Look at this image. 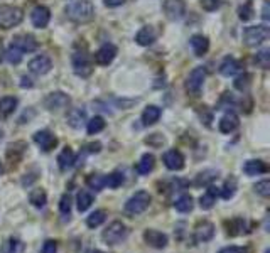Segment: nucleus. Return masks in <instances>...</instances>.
Here are the masks:
<instances>
[{
    "label": "nucleus",
    "instance_id": "nucleus-42",
    "mask_svg": "<svg viewBox=\"0 0 270 253\" xmlns=\"http://www.w3.org/2000/svg\"><path fill=\"white\" fill-rule=\"evenodd\" d=\"M238 17L243 20V22L250 20V19L253 17V7H252L250 2L243 4V5H241V7L238 9Z\"/></svg>",
    "mask_w": 270,
    "mask_h": 253
},
{
    "label": "nucleus",
    "instance_id": "nucleus-39",
    "mask_svg": "<svg viewBox=\"0 0 270 253\" xmlns=\"http://www.w3.org/2000/svg\"><path fill=\"white\" fill-rule=\"evenodd\" d=\"M255 63L260 66L262 69H268V66H270V49H262V51H258L257 56H255Z\"/></svg>",
    "mask_w": 270,
    "mask_h": 253
},
{
    "label": "nucleus",
    "instance_id": "nucleus-29",
    "mask_svg": "<svg viewBox=\"0 0 270 253\" xmlns=\"http://www.w3.org/2000/svg\"><path fill=\"white\" fill-rule=\"evenodd\" d=\"M174 208L179 213H191L192 208H194V199H192L191 194H183L179 196L174 203Z\"/></svg>",
    "mask_w": 270,
    "mask_h": 253
},
{
    "label": "nucleus",
    "instance_id": "nucleus-46",
    "mask_svg": "<svg viewBox=\"0 0 270 253\" xmlns=\"http://www.w3.org/2000/svg\"><path fill=\"white\" fill-rule=\"evenodd\" d=\"M58 251V241L56 240H46L41 248V253H56Z\"/></svg>",
    "mask_w": 270,
    "mask_h": 253
},
{
    "label": "nucleus",
    "instance_id": "nucleus-47",
    "mask_svg": "<svg viewBox=\"0 0 270 253\" xmlns=\"http://www.w3.org/2000/svg\"><path fill=\"white\" fill-rule=\"evenodd\" d=\"M219 5H222L219 0H201V7L208 10V12H213V10L219 9Z\"/></svg>",
    "mask_w": 270,
    "mask_h": 253
},
{
    "label": "nucleus",
    "instance_id": "nucleus-4",
    "mask_svg": "<svg viewBox=\"0 0 270 253\" xmlns=\"http://www.w3.org/2000/svg\"><path fill=\"white\" fill-rule=\"evenodd\" d=\"M129 235V230L122 221H113L110 223L107 228L103 230L102 238L107 245H118L120 241H124Z\"/></svg>",
    "mask_w": 270,
    "mask_h": 253
},
{
    "label": "nucleus",
    "instance_id": "nucleus-36",
    "mask_svg": "<svg viewBox=\"0 0 270 253\" xmlns=\"http://www.w3.org/2000/svg\"><path fill=\"white\" fill-rule=\"evenodd\" d=\"M124 181H125V178L122 172H112L105 178V188L108 186L110 189H117L124 184Z\"/></svg>",
    "mask_w": 270,
    "mask_h": 253
},
{
    "label": "nucleus",
    "instance_id": "nucleus-45",
    "mask_svg": "<svg viewBox=\"0 0 270 253\" xmlns=\"http://www.w3.org/2000/svg\"><path fill=\"white\" fill-rule=\"evenodd\" d=\"M59 211H61L63 214L71 213V196L69 194L61 196V201H59Z\"/></svg>",
    "mask_w": 270,
    "mask_h": 253
},
{
    "label": "nucleus",
    "instance_id": "nucleus-31",
    "mask_svg": "<svg viewBox=\"0 0 270 253\" xmlns=\"http://www.w3.org/2000/svg\"><path fill=\"white\" fill-rule=\"evenodd\" d=\"M218 179V170H213V169H208V170H203L196 175V181L194 184L196 186H209L213 183V181Z\"/></svg>",
    "mask_w": 270,
    "mask_h": 253
},
{
    "label": "nucleus",
    "instance_id": "nucleus-10",
    "mask_svg": "<svg viewBox=\"0 0 270 253\" xmlns=\"http://www.w3.org/2000/svg\"><path fill=\"white\" fill-rule=\"evenodd\" d=\"M144 241L149 246H152V248L162 250V248H166L167 246L169 238H167L166 233L157 232V230H145L144 232Z\"/></svg>",
    "mask_w": 270,
    "mask_h": 253
},
{
    "label": "nucleus",
    "instance_id": "nucleus-12",
    "mask_svg": "<svg viewBox=\"0 0 270 253\" xmlns=\"http://www.w3.org/2000/svg\"><path fill=\"white\" fill-rule=\"evenodd\" d=\"M49 19H51V12H49L47 7H44V5H37V7L32 9L31 22H32V26L37 27V29H44V27L49 24Z\"/></svg>",
    "mask_w": 270,
    "mask_h": 253
},
{
    "label": "nucleus",
    "instance_id": "nucleus-56",
    "mask_svg": "<svg viewBox=\"0 0 270 253\" xmlns=\"http://www.w3.org/2000/svg\"><path fill=\"white\" fill-rule=\"evenodd\" d=\"M265 253H270V250H265Z\"/></svg>",
    "mask_w": 270,
    "mask_h": 253
},
{
    "label": "nucleus",
    "instance_id": "nucleus-20",
    "mask_svg": "<svg viewBox=\"0 0 270 253\" xmlns=\"http://www.w3.org/2000/svg\"><path fill=\"white\" fill-rule=\"evenodd\" d=\"M156 37H157L156 29L151 26H147V27H142V29L137 32L135 42L139 44V46H151V44L156 41Z\"/></svg>",
    "mask_w": 270,
    "mask_h": 253
},
{
    "label": "nucleus",
    "instance_id": "nucleus-6",
    "mask_svg": "<svg viewBox=\"0 0 270 253\" xmlns=\"http://www.w3.org/2000/svg\"><path fill=\"white\" fill-rule=\"evenodd\" d=\"M71 63H73V71L81 78H88L93 71V64L90 59V54H88L85 49L83 51H75L73 58H71Z\"/></svg>",
    "mask_w": 270,
    "mask_h": 253
},
{
    "label": "nucleus",
    "instance_id": "nucleus-55",
    "mask_svg": "<svg viewBox=\"0 0 270 253\" xmlns=\"http://www.w3.org/2000/svg\"><path fill=\"white\" fill-rule=\"evenodd\" d=\"M0 174H2V164H0Z\"/></svg>",
    "mask_w": 270,
    "mask_h": 253
},
{
    "label": "nucleus",
    "instance_id": "nucleus-15",
    "mask_svg": "<svg viewBox=\"0 0 270 253\" xmlns=\"http://www.w3.org/2000/svg\"><path fill=\"white\" fill-rule=\"evenodd\" d=\"M164 164L169 170H181L184 167V156L179 150H167L162 157Z\"/></svg>",
    "mask_w": 270,
    "mask_h": 253
},
{
    "label": "nucleus",
    "instance_id": "nucleus-3",
    "mask_svg": "<svg viewBox=\"0 0 270 253\" xmlns=\"http://www.w3.org/2000/svg\"><path fill=\"white\" fill-rule=\"evenodd\" d=\"M24 19V12L15 5H0V27L2 29H12L19 26Z\"/></svg>",
    "mask_w": 270,
    "mask_h": 253
},
{
    "label": "nucleus",
    "instance_id": "nucleus-48",
    "mask_svg": "<svg viewBox=\"0 0 270 253\" xmlns=\"http://www.w3.org/2000/svg\"><path fill=\"white\" fill-rule=\"evenodd\" d=\"M85 150L90 152V154H98L102 150V144H100V142H91V144L85 145Z\"/></svg>",
    "mask_w": 270,
    "mask_h": 253
},
{
    "label": "nucleus",
    "instance_id": "nucleus-35",
    "mask_svg": "<svg viewBox=\"0 0 270 253\" xmlns=\"http://www.w3.org/2000/svg\"><path fill=\"white\" fill-rule=\"evenodd\" d=\"M105 219H107V211L96 210L95 213H91L90 216L86 218V224H88V228H98Z\"/></svg>",
    "mask_w": 270,
    "mask_h": 253
},
{
    "label": "nucleus",
    "instance_id": "nucleus-11",
    "mask_svg": "<svg viewBox=\"0 0 270 253\" xmlns=\"http://www.w3.org/2000/svg\"><path fill=\"white\" fill-rule=\"evenodd\" d=\"M34 142L39 145L44 152H51L58 145V139L49 130H39L34 134Z\"/></svg>",
    "mask_w": 270,
    "mask_h": 253
},
{
    "label": "nucleus",
    "instance_id": "nucleus-1",
    "mask_svg": "<svg viewBox=\"0 0 270 253\" xmlns=\"http://www.w3.org/2000/svg\"><path fill=\"white\" fill-rule=\"evenodd\" d=\"M66 15L76 24H86V22H91L93 17H95V5L90 0H76V2L69 4L66 7Z\"/></svg>",
    "mask_w": 270,
    "mask_h": 253
},
{
    "label": "nucleus",
    "instance_id": "nucleus-30",
    "mask_svg": "<svg viewBox=\"0 0 270 253\" xmlns=\"http://www.w3.org/2000/svg\"><path fill=\"white\" fill-rule=\"evenodd\" d=\"M15 108H17V98L14 96L0 98V115L2 117H9L10 113L15 112Z\"/></svg>",
    "mask_w": 270,
    "mask_h": 253
},
{
    "label": "nucleus",
    "instance_id": "nucleus-51",
    "mask_svg": "<svg viewBox=\"0 0 270 253\" xmlns=\"http://www.w3.org/2000/svg\"><path fill=\"white\" fill-rule=\"evenodd\" d=\"M268 9H270V5H268V4H263V10H262V17H263V20H268V19H270Z\"/></svg>",
    "mask_w": 270,
    "mask_h": 253
},
{
    "label": "nucleus",
    "instance_id": "nucleus-9",
    "mask_svg": "<svg viewBox=\"0 0 270 253\" xmlns=\"http://www.w3.org/2000/svg\"><path fill=\"white\" fill-rule=\"evenodd\" d=\"M162 10L169 20H179V19H183V15H184L186 4H184V0H164Z\"/></svg>",
    "mask_w": 270,
    "mask_h": 253
},
{
    "label": "nucleus",
    "instance_id": "nucleus-25",
    "mask_svg": "<svg viewBox=\"0 0 270 253\" xmlns=\"http://www.w3.org/2000/svg\"><path fill=\"white\" fill-rule=\"evenodd\" d=\"M240 71V63L236 61L235 58H225L223 63L219 64V73H222L223 76H235L236 73Z\"/></svg>",
    "mask_w": 270,
    "mask_h": 253
},
{
    "label": "nucleus",
    "instance_id": "nucleus-23",
    "mask_svg": "<svg viewBox=\"0 0 270 253\" xmlns=\"http://www.w3.org/2000/svg\"><path fill=\"white\" fill-rule=\"evenodd\" d=\"M161 108L156 107V105H149L145 110H144V113H142V125L144 127H151L154 123H157L159 122V118H161Z\"/></svg>",
    "mask_w": 270,
    "mask_h": 253
},
{
    "label": "nucleus",
    "instance_id": "nucleus-43",
    "mask_svg": "<svg viewBox=\"0 0 270 253\" xmlns=\"http://www.w3.org/2000/svg\"><path fill=\"white\" fill-rule=\"evenodd\" d=\"M255 192L257 194H260L262 197H268L270 196V181L265 179V181H260V183L255 184Z\"/></svg>",
    "mask_w": 270,
    "mask_h": 253
},
{
    "label": "nucleus",
    "instance_id": "nucleus-34",
    "mask_svg": "<svg viewBox=\"0 0 270 253\" xmlns=\"http://www.w3.org/2000/svg\"><path fill=\"white\" fill-rule=\"evenodd\" d=\"M91 203H93V196L90 194V192L88 191H80L78 192V196H76V205H78L80 213L86 211L88 208L91 206Z\"/></svg>",
    "mask_w": 270,
    "mask_h": 253
},
{
    "label": "nucleus",
    "instance_id": "nucleus-52",
    "mask_svg": "<svg viewBox=\"0 0 270 253\" xmlns=\"http://www.w3.org/2000/svg\"><path fill=\"white\" fill-rule=\"evenodd\" d=\"M20 86H22V88H26V86H27V88H31V86H32V81H31L29 78H26V76H24V78H22V83H20Z\"/></svg>",
    "mask_w": 270,
    "mask_h": 253
},
{
    "label": "nucleus",
    "instance_id": "nucleus-22",
    "mask_svg": "<svg viewBox=\"0 0 270 253\" xmlns=\"http://www.w3.org/2000/svg\"><path fill=\"white\" fill-rule=\"evenodd\" d=\"M218 194H219V189L209 184V186H208V191L200 197V206H201V210H211V208L214 206V203H216V196H218Z\"/></svg>",
    "mask_w": 270,
    "mask_h": 253
},
{
    "label": "nucleus",
    "instance_id": "nucleus-33",
    "mask_svg": "<svg viewBox=\"0 0 270 253\" xmlns=\"http://www.w3.org/2000/svg\"><path fill=\"white\" fill-rule=\"evenodd\" d=\"M236 188H238V183H236V179L231 175V178H228L227 181H225V184H223L222 191H219V194H222L223 199H231V197L235 196Z\"/></svg>",
    "mask_w": 270,
    "mask_h": 253
},
{
    "label": "nucleus",
    "instance_id": "nucleus-54",
    "mask_svg": "<svg viewBox=\"0 0 270 253\" xmlns=\"http://www.w3.org/2000/svg\"><path fill=\"white\" fill-rule=\"evenodd\" d=\"M2 137H4V132H2V130H0V140H2Z\"/></svg>",
    "mask_w": 270,
    "mask_h": 253
},
{
    "label": "nucleus",
    "instance_id": "nucleus-18",
    "mask_svg": "<svg viewBox=\"0 0 270 253\" xmlns=\"http://www.w3.org/2000/svg\"><path fill=\"white\" fill-rule=\"evenodd\" d=\"M189 44H191L192 53H194L198 58L205 56V54L208 53V49H209V41H208V37L203 36V34H194V36H192L191 39H189Z\"/></svg>",
    "mask_w": 270,
    "mask_h": 253
},
{
    "label": "nucleus",
    "instance_id": "nucleus-14",
    "mask_svg": "<svg viewBox=\"0 0 270 253\" xmlns=\"http://www.w3.org/2000/svg\"><path fill=\"white\" fill-rule=\"evenodd\" d=\"M194 236H196V240L198 241H209V240H213V236H214V224L211 221H208V219H203V221H200L196 224V228H194Z\"/></svg>",
    "mask_w": 270,
    "mask_h": 253
},
{
    "label": "nucleus",
    "instance_id": "nucleus-21",
    "mask_svg": "<svg viewBox=\"0 0 270 253\" xmlns=\"http://www.w3.org/2000/svg\"><path fill=\"white\" fill-rule=\"evenodd\" d=\"M219 132L222 134H231L233 130H236V127H238V117L233 113V112H228V113H225L222 120H219Z\"/></svg>",
    "mask_w": 270,
    "mask_h": 253
},
{
    "label": "nucleus",
    "instance_id": "nucleus-26",
    "mask_svg": "<svg viewBox=\"0 0 270 253\" xmlns=\"http://www.w3.org/2000/svg\"><path fill=\"white\" fill-rule=\"evenodd\" d=\"M75 164V152L69 147H64L61 154L58 156V166L61 170H68L69 167H73Z\"/></svg>",
    "mask_w": 270,
    "mask_h": 253
},
{
    "label": "nucleus",
    "instance_id": "nucleus-53",
    "mask_svg": "<svg viewBox=\"0 0 270 253\" xmlns=\"http://www.w3.org/2000/svg\"><path fill=\"white\" fill-rule=\"evenodd\" d=\"M2 58H4V44L0 41V63H2Z\"/></svg>",
    "mask_w": 270,
    "mask_h": 253
},
{
    "label": "nucleus",
    "instance_id": "nucleus-17",
    "mask_svg": "<svg viewBox=\"0 0 270 253\" xmlns=\"http://www.w3.org/2000/svg\"><path fill=\"white\" fill-rule=\"evenodd\" d=\"M12 46L20 49L22 53H32V51H36L37 49V41L29 34H20V36L14 37Z\"/></svg>",
    "mask_w": 270,
    "mask_h": 253
},
{
    "label": "nucleus",
    "instance_id": "nucleus-28",
    "mask_svg": "<svg viewBox=\"0 0 270 253\" xmlns=\"http://www.w3.org/2000/svg\"><path fill=\"white\" fill-rule=\"evenodd\" d=\"M154 166H156V157H154L152 154H144L140 159V162L137 164V172L145 175L149 172H152Z\"/></svg>",
    "mask_w": 270,
    "mask_h": 253
},
{
    "label": "nucleus",
    "instance_id": "nucleus-27",
    "mask_svg": "<svg viewBox=\"0 0 270 253\" xmlns=\"http://www.w3.org/2000/svg\"><path fill=\"white\" fill-rule=\"evenodd\" d=\"M267 170L268 167L265 166V162H262V161H247L243 166V172L247 175H258V174L267 172Z\"/></svg>",
    "mask_w": 270,
    "mask_h": 253
},
{
    "label": "nucleus",
    "instance_id": "nucleus-13",
    "mask_svg": "<svg viewBox=\"0 0 270 253\" xmlns=\"http://www.w3.org/2000/svg\"><path fill=\"white\" fill-rule=\"evenodd\" d=\"M117 56V47L113 44H103V46L95 53V61L102 66H108Z\"/></svg>",
    "mask_w": 270,
    "mask_h": 253
},
{
    "label": "nucleus",
    "instance_id": "nucleus-8",
    "mask_svg": "<svg viewBox=\"0 0 270 253\" xmlns=\"http://www.w3.org/2000/svg\"><path fill=\"white\" fill-rule=\"evenodd\" d=\"M68 105H69V96L63 91H54L51 95H47L46 100H44V107L49 112H63L64 108H68Z\"/></svg>",
    "mask_w": 270,
    "mask_h": 253
},
{
    "label": "nucleus",
    "instance_id": "nucleus-16",
    "mask_svg": "<svg viewBox=\"0 0 270 253\" xmlns=\"http://www.w3.org/2000/svg\"><path fill=\"white\" fill-rule=\"evenodd\" d=\"M51 68H53V63L47 56H36L34 59L29 61V71L34 74H39V76L46 74L51 71Z\"/></svg>",
    "mask_w": 270,
    "mask_h": 253
},
{
    "label": "nucleus",
    "instance_id": "nucleus-32",
    "mask_svg": "<svg viewBox=\"0 0 270 253\" xmlns=\"http://www.w3.org/2000/svg\"><path fill=\"white\" fill-rule=\"evenodd\" d=\"M29 201H31V205L34 206V208H44L46 206V203H47V194H46V191L44 189H34V191H31V194H29Z\"/></svg>",
    "mask_w": 270,
    "mask_h": 253
},
{
    "label": "nucleus",
    "instance_id": "nucleus-41",
    "mask_svg": "<svg viewBox=\"0 0 270 253\" xmlns=\"http://www.w3.org/2000/svg\"><path fill=\"white\" fill-rule=\"evenodd\" d=\"M252 76L249 74V73H243L241 76H238V78L235 80V88L236 90H240V91H247L250 88V85H252Z\"/></svg>",
    "mask_w": 270,
    "mask_h": 253
},
{
    "label": "nucleus",
    "instance_id": "nucleus-40",
    "mask_svg": "<svg viewBox=\"0 0 270 253\" xmlns=\"http://www.w3.org/2000/svg\"><path fill=\"white\" fill-rule=\"evenodd\" d=\"M22 54L24 53H22L20 49H17L15 46H10L7 49V53H5V58H7V61L10 64H19L22 61Z\"/></svg>",
    "mask_w": 270,
    "mask_h": 253
},
{
    "label": "nucleus",
    "instance_id": "nucleus-49",
    "mask_svg": "<svg viewBox=\"0 0 270 253\" xmlns=\"http://www.w3.org/2000/svg\"><path fill=\"white\" fill-rule=\"evenodd\" d=\"M218 253H243V248H240V246H225Z\"/></svg>",
    "mask_w": 270,
    "mask_h": 253
},
{
    "label": "nucleus",
    "instance_id": "nucleus-24",
    "mask_svg": "<svg viewBox=\"0 0 270 253\" xmlns=\"http://www.w3.org/2000/svg\"><path fill=\"white\" fill-rule=\"evenodd\" d=\"M225 228H227V235L228 236H240L245 233V219L241 218H233L230 221H225Z\"/></svg>",
    "mask_w": 270,
    "mask_h": 253
},
{
    "label": "nucleus",
    "instance_id": "nucleus-5",
    "mask_svg": "<svg viewBox=\"0 0 270 253\" xmlns=\"http://www.w3.org/2000/svg\"><path fill=\"white\" fill-rule=\"evenodd\" d=\"M270 36V29L267 26H252L247 27L243 32V42L249 47H257L260 46L263 41H267Z\"/></svg>",
    "mask_w": 270,
    "mask_h": 253
},
{
    "label": "nucleus",
    "instance_id": "nucleus-50",
    "mask_svg": "<svg viewBox=\"0 0 270 253\" xmlns=\"http://www.w3.org/2000/svg\"><path fill=\"white\" fill-rule=\"evenodd\" d=\"M103 2H105L107 7H120V5L125 2V0H103Z\"/></svg>",
    "mask_w": 270,
    "mask_h": 253
},
{
    "label": "nucleus",
    "instance_id": "nucleus-37",
    "mask_svg": "<svg viewBox=\"0 0 270 253\" xmlns=\"http://www.w3.org/2000/svg\"><path fill=\"white\" fill-rule=\"evenodd\" d=\"M86 186L90 189H93V191H102L105 188V175H102V174H91V175H88Z\"/></svg>",
    "mask_w": 270,
    "mask_h": 253
},
{
    "label": "nucleus",
    "instance_id": "nucleus-19",
    "mask_svg": "<svg viewBox=\"0 0 270 253\" xmlns=\"http://www.w3.org/2000/svg\"><path fill=\"white\" fill-rule=\"evenodd\" d=\"M66 120H68V125L73 127V129H81L86 122V112L81 108H71L66 115Z\"/></svg>",
    "mask_w": 270,
    "mask_h": 253
},
{
    "label": "nucleus",
    "instance_id": "nucleus-7",
    "mask_svg": "<svg viewBox=\"0 0 270 253\" xmlns=\"http://www.w3.org/2000/svg\"><path fill=\"white\" fill-rule=\"evenodd\" d=\"M205 80H206V69L203 68V66H198L189 73L186 80V90L187 93H191V95H200L203 85H205Z\"/></svg>",
    "mask_w": 270,
    "mask_h": 253
},
{
    "label": "nucleus",
    "instance_id": "nucleus-38",
    "mask_svg": "<svg viewBox=\"0 0 270 253\" xmlns=\"http://www.w3.org/2000/svg\"><path fill=\"white\" fill-rule=\"evenodd\" d=\"M86 130L90 135H95L98 132H102L105 129V120L102 117H93L90 122H86Z\"/></svg>",
    "mask_w": 270,
    "mask_h": 253
},
{
    "label": "nucleus",
    "instance_id": "nucleus-44",
    "mask_svg": "<svg viewBox=\"0 0 270 253\" xmlns=\"http://www.w3.org/2000/svg\"><path fill=\"white\" fill-rule=\"evenodd\" d=\"M17 245H19L17 240L9 238L2 246H0V251H2V253H15V251H17Z\"/></svg>",
    "mask_w": 270,
    "mask_h": 253
},
{
    "label": "nucleus",
    "instance_id": "nucleus-2",
    "mask_svg": "<svg viewBox=\"0 0 270 253\" xmlns=\"http://www.w3.org/2000/svg\"><path fill=\"white\" fill-rule=\"evenodd\" d=\"M151 201H152V197L147 191H137L135 194H132L129 197V201L125 203L124 211L127 216H130V218L139 216V214H142L147 210Z\"/></svg>",
    "mask_w": 270,
    "mask_h": 253
}]
</instances>
